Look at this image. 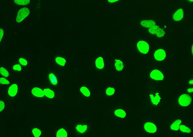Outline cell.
Instances as JSON below:
<instances>
[{"instance_id":"cell-18","label":"cell","mask_w":193,"mask_h":137,"mask_svg":"<svg viewBox=\"0 0 193 137\" xmlns=\"http://www.w3.org/2000/svg\"><path fill=\"white\" fill-rule=\"evenodd\" d=\"M95 64L96 68L99 70H103L104 67V61L103 58L101 56L98 57L95 60Z\"/></svg>"},{"instance_id":"cell-7","label":"cell","mask_w":193,"mask_h":137,"mask_svg":"<svg viewBox=\"0 0 193 137\" xmlns=\"http://www.w3.org/2000/svg\"><path fill=\"white\" fill-rule=\"evenodd\" d=\"M149 76L151 79L155 81H162L164 78L163 73L159 70L156 69L151 71Z\"/></svg>"},{"instance_id":"cell-19","label":"cell","mask_w":193,"mask_h":137,"mask_svg":"<svg viewBox=\"0 0 193 137\" xmlns=\"http://www.w3.org/2000/svg\"><path fill=\"white\" fill-rule=\"evenodd\" d=\"M114 65L115 68L118 72L122 71L124 68L123 62L122 61L119 59H116L114 61Z\"/></svg>"},{"instance_id":"cell-28","label":"cell","mask_w":193,"mask_h":137,"mask_svg":"<svg viewBox=\"0 0 193 137\" xmlns=\"http://www.w3.org/2000/svg\"><path fill=\"white\" fill-rule=\"evenodd\" d=\"M6 35V29L5 27H0V46L2 43Z\"/></svg>"},{"instance_id":"cell-1","label":"cell","mask_w":193,"mask_h":137,"mask_svg":"<svg viewBox=\"0 0 193 137\" xmlns=\"http://www.w3.org/2000/svg\"><path fill=\"white\" fill-rule=\"evenodd\" d=\"M6 95L9 99H16L19 97L20 84L19 82H11L6 88Z\"/></svg>"},{"instance_id":"cell-12","label":"cell","mask_w":193,"mask_h":137,"mask_svg":"<svg viewBox=\"0 0 193 137\" xmlns=\"http://www.w3.org/2000/svg\"><path fill=\"white\" fill-rule=\"evenodd\" d=\"M182 123V120L178 118L174 120L169 125V129L173 132H177L179 130V127Z\"/></svg>"},{"instance_id":"cell-36","label":"cell","mask_w":193,"mask_h":137,"mask_svg":"<svg viewBox=\"0 0 193 137\" xmlns=\"http://www.w3.org/2000/svg\"><path fill=\"white\" fill-rule=\"evenodd\" d=\"M108 2L109 3H115L116 2H118V1H115V0H113V1H108Z\"/></svg>"},{"instance_id":"cell-37","label":"cell","mask_w":193,"mask_h":137,"mask_svg":"<svg viewBox=\"0 0 193 137\" xmlns=\"http://www.w3.org/2000/svg\"><path fill=\"white\" fill-rule=\"evenodd\" d=\"M193 45H192L191 47V52L192 54H193Z\"/></svg>"},{"instance_id":"cell-33","label":"cell","mask_w":193,"mask_h":137,"mask_svg":"<svg viewBox=\"0 0 193 137\" xmlns=\"http://www.w3.org/2000/svg\"><path fill=\"white\" fill-rule=\"evenodd\" d=\"M164 30L162 28H159L156 33V36L158 37H162L165 35Z\"/></svg>"},{"instance_id":"cell-25","label":"cell","mask_w":193,"mask_h":137,"mask_svg":"<svg viewBox=\"0 0 193 137\" xmlns=\"http://www.w3.org/2000/svg\"><path fill=\"white\" fill-rule=\"evenodd\" d=\"M179 130L182 132L185 133H191V129L190 128L184 124H181L179 127Z\"/></svg>"},{"instance_id":"cell-31","label":"cell","mask_w":193,"mask_h":137,"mask_svg":"<svg viewBox=\"0 0 193 137\" xmlns=\"http://www.w3.org/2000/svg\"><path fill=\"white\" fill-rule=\"evenodd\" d=\"M106 94L108 96H111L113 95L115 93V89L113 87H108L106 90Z\"/></svg>"},{"instance_id":"cell-23","label":"cell","mask_w":193,"mask_h":137,"mask_svg":"<svg viewBox=\"0 0 193 137\" xmlns=\"http://www.w3.org/2000/svg\"><path fill=\"white\" fill-rule=\"evenodd\" d=\"M17 63L21 65L23 67H26L29 65V61L23 57H20L18 58L17 60Z\"/></svg>"},{"instance_id":"cell-15","label":"cell","mask_w":193,"mask_h":137,"mask_svg":"<svg viewBox=\"0 0 193 137\" xmlns=\"http://www.w3.org/2000/svg\"><path fill=\"white\" fill-rule=\"evenodd\" d=\"M55 137H68V132L66 128L62 127L56 131Z\"/></svg>"},{"instance_id":"cell-35","label":"cell","mask_w":193,"mask_h":137,"mask_svg":"<svg viewBox=\"0 0 193 137\" xmlns=\"http://www.w3.org/2000/svg\"><path fill=\"white\" fill-rule=\"evenodd\" d=\"M189 84L190 85H193V80L192 79H191L189 81V82H188Z\"/></svg>"},{"instance_id":"cell-2","label":"cell","mask_w":193,"mask_h":137,"mask_svg":"<svg viewBox=\"0 0 193 137\" xmlns=\"http://www.w3.org/2000/svg\"><path fill=\"white\" fill-rule=\"evenodd\" d=\"M30 14V10L28 7H18L16 11L15 22L17 24H22Z\"/></svg>"},{"instance_id":"cell-27","label":"cell","mask_w":193,"mask_h":137,"mask_svg":"<svg viewBox=\"0 0 193 137\" xmlns=\"http://www.w3.org/2000/svg\"><path fill=\"white\" fill-rule=\"evenodd\" d=\"M11 82L8 79L0 76V86H8Z\"/></svg>"},{"instance_id":"cell-14","label":"cell","mask_w":193,"mask_h":137,"mask_svg":"<svg viewBox=\"0 0 193 137\" xmlns=\"http://www.w3.org/2000/svg\"><path fill=\"white\" fill-rule=\"evenodd\" d=\"M44 96L49 99H53L55 97V93L52 89L49 88H43Z\"/></svg>"},{"instance_id":"cell-4","label":"cell","mask_w":193,"mask_h":137,"mask_svg":"<svg viewBox=\"0 0 193 137\" xmlns=\"http://www.w3.org/2000/svg\"><path fill=\"white\" fill-rule=\"evenodd\" d=\"M30 95L35 99H41L45 98L43 88L39 86H33L30 89Z\"/></svg>"},{"instance_id":"cell-13","label":"cell","mask_w":193,"mask_h":137,"mask_svg":"<svg viewBox=\"0 0 193 137\" xmlns=\"http://www.w3.org/2000/svg\"><path fill=\"white\" fill-rule=\"evenodd\" d=\"M184 16V12L182 8H179L173 14L172 18L174 21L178 22L182 20Z\"/></svg>"},{"instance_id":"cell-3","label":"cell","mask_w":193,"mask_h":137,"mask_svg":"<svg viewBox=\"0 0 193 137\" xmlns=\"http://www.w3.org/2000/svg\"><path fill=\"white\" fill-rule=\"evenodd\" d=\"M179 104L182 107H187L190 105L192 102V98L190 95L187 93L181 94L178 99Z\"/></svg>"},{"instance_id":"cell-10","label":"cell","mask_w":193,"mask_h":137,"mask_svg":"<svg viewBox=\"0 0 193 137\" xmlns=\"http://www.w3.org/2000/svg\"><path fill=\"white\" fill-rule=\"evenodd\" d=\"M149 99L153 105L157 106L161 101V97L158 93H150L149 95Z\"/></svg>"},{"instance_id":"cell-9","label":"cell","mask_w":193,"mask_h":137,"mask_svg":"<svg viewBox=\"0 0 193 137\" xmlns=\"http://www.w3.org/2000/svg\"><path fill=\"white\" fill-rule=\"evenodd\" d=\"M89 127L87 124H77L75 126V130L80 134H84L88 132Z\"/></svg>"},{"instance_id":"cell-8","label":"cell","mask_w":193,"mask_h":137,"mask_svg":"<svg viewBox=\"0 0 193 137\" xmlns=\"http://www.w3.org/2000/svg\"><path fill=\"white\" fill-rule=\"evenodd\" d=\"M166 52L164 49L160 48L156 50L154 53V58L155 60L161 61L165 59L166 58Z\"/></svg>"},{"instance_id":"cell-20","label":"cell","mask_w":193,"mask_h":137,"mask_svg":"<svg viewBox=\"0 0 193 137\" xmlns=\"http://www.w3.org/2000/svg\"><path fill=\"white\" fill-rule=\"evenodd\" d=\"M10 76L8 69L5 66H0V76L8 79Z\"/></svg>"},{"instance_id":"cell-22","label":"cell","mask_w":193,"mask_h":137,"mask_svg":"<svg viewBox=\"0 0 193 137\" xmlns=\"http://www.w3.org/2000/svg\"><path fill=\"white\" fill-rule=\"evenodd\" d=\"M80 91L81 94L86 98H89L91 96V93L90 90L85 86L80 87Z\"/></svg>"},{"instance_id":"cell-34","label":"cell","mask_w":193,"mask_h":137,"mask_svg":"<svg viewBox=\"0 0 193 137\" xmlns=\"http://www.w3.org/2000/svg\"><path fill=\"white\" fill-rule=\"evenodd\" d=\"M187 91L188 93H192L193 92V88H192V87H191V88H188Z\"/></svg>"},{"instance_id":"cell-29","label":"cell","mask_w":193,"mask_h":137,"mask_svg":"<svg viewBox=\"0 0 193 137\" xmlns=\"http://www.w3.org/2000/svg\"><path fill=\"white\" fill-rule=\"evenodd\" d=\"M6 102L5 100L0 99V114L3 113L6 111Z\"/></svg>"},{"instance_id":"cell-30","label":"cell","mask_w":193,"mask_h":137,"mask_svg":"<svg viewBox=\"0 0 193 137\" xmlns=\"http://www.w3.org/2000/svg\"><path fill=\"white\" fill-rule=\"evenodd\" d=\"M159 28L160 27H159V26L156 24V25H153L152 27L149 28V29H148V31H149V33H151L152 35H154V34H156L157 30H158Z\"/></svg>"},{"instance_id":"cell-11","label":"cell","mask_w":193,"mask_h":137,"mask_svg":"<svg viewBox=\"0 0 193 137\" xmlns=\"http://www.w3.org/2000/svg\"><path fill=\"white\" fill-rule=\"evenodd\" d=\"M30 135L31 137H43V131L41 129L37 127H32L30 130Z\"/></svg>"},{"instance_id":"cell-16","label":"cell","mask_w":193,"mask_h":137,"mask_svg":"<svg viewBox=\"0 0 193 137\" xmlns=\"http://www.w3.org/2000/svg\"><path fill=\"white\" fill-rule=\"evenodd\" d=\"M140 24L143 27L149 28L156 24L153 20L149 19H145L142 20L140 22Z\"/></svg>"},{"instance_id":"cell-5","label":"cell","mask_w":193,"mask_h":137,"mask_svg":"<svg viewBox=\"0 0 193 137\" xmlns=\"http://www.w3.org/2000/svg\"><path fill=\"white\" fill-rule=\"evenodd\" d=\"M138 51L142 54H146L149 51V45L147 42L144 40H140L137 44Z\"/></svg>"},{"instance_id":"cell-17","label":"cell","mask_w":193,"mask_h":137,"mask_svg":"<svg viewBox=\"0 0 193 137\" xmlns=\"http://www.w3.org/2000/svg\"><path fill=\"white\" fill-rule=\"evenodd\" d=\"M114 115L117 118L124 119L126 117V113L123 109L118 108L114 111Z\"/></svg>"},{"instance_id":"cell-6","label":"cell","mask_w":193,"mask_h":137,"mask_svg":"<svg viewBox=\"0 0 193 137\" xmlns=\"http://www.w3.org/2000/svg\"><path fill=\"white\" fill-rule=\"evenodd\" d=\"M144 130L147 133H155L157 131V126L156 125L152 122H146L144 123Z\"/></svg>"},{"instance_id":"cell-21","label":"cell","mask_w":193,"mask_h":137,"mask_svg":"<svg viewBox=\"0 0 193 137\" xmlns=\"http://www.w3.org/2000/svg\"><path fill=\"white\" fill-rule=\"evenodd\" d=\"M30 3L29 0H22V1H13V3L16 7H23L28 5Z\"/></svg>"},{"instance_id":"cell-32","label":"cell","mask_w":193,"mask_h":137,"mask_svg":"<svg viewBox=\"0 0 193 137\" xmlns=\"http://www.w3.org/2000/svg\"><path fill=\"white\" fill-rule=\"evenodd\" d=\"M49 78L50 81L52 84L54 85H55L56 84V78H55V76L53 74L50 73L49 75Z\"/></svg>"},{"instance_id":"cell-24","label":"cell","mask_w":193,"mask_h":137,"mask_svg":"<svg viewBox=\"0 0 193 137\" xmlns=\"http://www.w3.org/2000/svg\"><path fill=\"white\" fill-rule=\"evenodd\" d=\"M56 63L61 67H64L66 64V60L62 57H57L55 58Z\"/></svg>"},{"instance_id":"cell-26","label":"cell","mask_w":193,"mask_h":137,"mask_svg":"<svg viewBox=\"0 0 193 137\" xmlns=\"http://www.w3.org/2000/svg\"><path fill=\"white\" fill-rule=\"evenodd\" d=\"M23 67L18 63L14 64L12 67V70L14 72H22L23 71Z\"/></svg>"}]
</instances>
